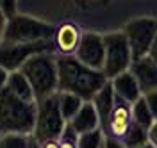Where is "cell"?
I'll use <instances>...</instances> for the list:
<instances>
[{
	"mask_svg": "<svg viewBox=\"0 0 157 148\" xmlns=\"http://www.w3.org/2000/svg\"><path fill=\"white\" fill-rule=\"evenodd\" d=\"M113 88H114V93H116L118 98L125 100L130 105H132L137 98L143 97V93H141V89H139V84H137L136 77L130 73V70L120 73V75H116V77L113 79Z\"/></svg>",
	"mask_w": 157,
	"mask_h": 148,
	"instance_id": "4fadbf2b",
	"label": "cell"
},
{
	"mask_svg": "<svg viewBox=\"0 0 157 148\" xmlns=\"http://www.w3.org/2000/svg\"><path fill=\"white\" fill-rule=\"evenodd\" d=\"M143 97H145V100H147V104H148V107H150V112H152L154 120L157 121V91H150V93L143 95Z\"/></svg>",
	"mask_w": 157,
	"mask_h": 148,
	"instance_id": "603a6c76",
	"label": "cell"
},
{
	"mask_svg": "<svg viewBox=\"0 0 157 148\" xmlns=\"http://www.w3.org/2000/svg\"><path fill=\"white\" fill-rule=\"evenodd\" d=\"M75 57L80 63L93 70H104V59H105V47H104V36L95 32L82 34L80 43L75 50Z\"/></svg>",
	"mask_w": 157,
	"mask_h": 148,
	"instance_id": "9c48e42d",
	"label": "cell"
},
{
	"mask_svg": "<svg viewBox=\"0 0 157 148\" xmlns=\"http://www.w3.org/2000/svg\"><path fill=\"white\" fill-rule=\"evenodd\" d=\"M102 148H104V146H102Z\"/></svg>",
	"mask_w": 157,
	"mask_h": 148,
	"instance_id": "836d02e7",
	"label": "cell"
},
{
	"mask_svg": "<svg viewBox=\"0 0 157 148\" xmlns=\"http://www.w3.org/2000/svg\"><path fill=\"white\" fill-rule=\"evenodd\" d=\"M130 123H132L130 104H127L125 100H121V98L116 97V102H114V107H113V111H111V116H109L105 130L109 132L111 138L121 139L123 136H125V132L128 130Z\"/></svg>",
	"mask_w": 157,
	"mask_h": 148,
	"instance_id": "8fae6325",
	"label": "cell"
},
{
	"mask_svg": "<svg viewBox=\"0 0 157 148\" xmlns=\"http://www.w3.org/2000/svg\"><path fill=\"white\" fill-rule=\"evenodd\" d=\"M107 80L104 71L86 66L75 55L57 57V91L77 95L84 102H89Z\"/></svg>",
	"mask_w": 157,
	"mask_h": 148,
	"instance_id": "6da1fadb",
	"label": "cell"
},
{
	"mask_svg": "<svg viewBox=\"0 0 157 148\" xmlns=\"http://www.w3.org/2000/svg\"><path fill=\"white\" fill-rule=\"evenodd\" d=\"M39 148H59V139H48L39 143Z\"/></svg>",
	"mask_w": 157,
	"mask_h": 148,
	"instance_id": "f546056e",
	"label": "cell"
},
{
	"mask_svg": "<svg viewBox=\"0 0 157 148\" xmlns=\"http://www.w3.org/2000/svg\"><path fill=\"white\" fill-rule=\"evenodd\" d=\"M80 29L75 23H63L56 27V34H54V48L57 50L61 55H75L78 43H80Z\"/></svg>",
	"mask_w": 157,
	"mask_h": 148,
	"instance_id": "7c38bea8",
	"label": "cell"
},
{
	"mask_svg": "<svg viewBox=\"0 0 157 148\" xmlns=\"http://www.w3.org/2000/svg\"><path fill=\"white\" fill-rule=\"evenodd\" d=\"M66 128V121L59 109L57 93L47 98L36 100V123H34V139L38 143L59 139Z\"/></svg>",
	"mask_w": 157,
	"mask_h": 148,
	"instance_id": "5b68a950",
	"label": "cell"
},
{
	"mask_svg": "<svg viewBox=\"0 0 157 148\" xmlns=\"http://www.w3.org/2000/svg\"><path fill=\"white\" fill-rule=\"evenodd\" d=\"M56 27L47 21L36 20L25 14H13L7 18L2 43H34L54 40Z\"/></svg>",
	"mask_w": 157,
	"mask_h": 148,
	"instance_id": "277c9868",
	"label": "cell"
},
{
	"mask_svg": "<svg viewBox=\"0 0 157 148\" xmlns=\"http://www.w3.org/2000/svg\"><path fill=\"white\" fill-rule=\"evenodd\" d=\"M104 148H125V145H123L120 139L109 136V138L104 139Z\"/></svg>",
	"mask_w": 157,
	"mask_h": 148,
	"instance_id": "d4e9b609",
	"label": "cell"
},
{
	"mask_svg": "<svg viewBox=\"0 0 157 148\" xmlns=\"http://www.w3.org/2000/svg\"><path fill=\"white\" fill-rule=\"evenodd\" d=\"M93 105L97 109L98 120H100V127L105 128L107 127L109 116H111V111L114 107V102H116V93H114V88H113V82H105L100 91L93 97Z\"/></svg>",
	"mask_w": 157,
	"mask_h": 148,
	"instance_id": "5bb4252c",
	"label": "cell"
},
{
	"mask_svg": "<svg viewBox=\"0 0 157 148\" xmlns=\"http://www.w3.org/2000/svg\"><path fill=\"white\" fill-rule=\"evenodd\" d=\"M105 59H104V75L107 79H114L116 75L127 71L132 64V52L128 41L121 32H109L104 36Z\"/></svg>",
	"mask_w": 157,
	"mask_h": 148,
	"instance_id": "8992f818",
	"label": "cell"
},
{
	"mask_svg": "<svg viewBox=\"0 0 157 148\" xmlns=\"http://www.w3.org/2000/svg\"><path fill=\"white\" fill-rule=\"evenodd\" d=\"M0 148H29V138L23 134H2Z\"/></svg>",
	"mask_w": 157,
	"mask_h": 148,
	"instance_id": "44dd1931",
	"label": "cell"
},
{
	"mask_svg": "<svg viewBox=\"0 0 157 148\" xmlns=\"http://www.w3.org/2000/svg\"><path fill=\"white\" fill-rule=\"evenodd\" d=\"M128 70L136 77L143 95H147L150 91H157V64L148 55L132 61Z\"/></svg>",
	"mask_w": 157,
	"mask_h": 148,
	"instance_id": "30bf717a",
	"label": "cell"
},
{
	"mask_svg": "<svg viewBox=\"0 0 157 148\" xmlns=\"http://www.w3.org/2000/svg\"><path fill=\"white\" fill-rule=\"evenodd\" d=\"M148 57H150V59H152V61L157 64V34H155V40H154V43H152V47H150Z\"/></svg>",
	"mask_w": 157,
	"mask_h": 148,
	"instance_id": "83f0119b",
	"label": "cell"
},
{
	"mask_svg": "<svg viewBox=\"0 0 157 148\" xmlns=\"http://www.w3.org/2000/svg\"><path fill=\"white\" fill-rule=\"evenodd\" d=\"M148 143L157 148V121H154L152 127L148 128Z\"/></svg>",
	"mask_w": 157,
	"mask_h": 148,
	"instance_id": "484cf974",
	"label": "cell"
},
{
	"mask_svg": "<svg viewBox=\"0 0 157 148\" xmlns=\"http://www.w3.org/2000/svg\"><path fill=\"white\" fill-rule=\"evenodd\" d=\"M54 43L34 41V43H0V66L7 71H18L32 55L54 54Z\"/></svg>",
	"mask_w": 157,
	"mask_h": 148,
	"instance_id": "52a82bcc",
	"label": "cell"
},
{
	"mask_svg": "<svg viewBox=\"0 0 157 148\" xmlns=\"http://www.w3.org/2000/svg\"><path fill=\"white\" fill-rule=\"evenodd\" d=\"M29 148H39V143L34 139V136H32V138H29Z\"/></svg>",
	"mask_w": 157,
	"mask_h": 148,
	"instance_id": "4dcf8cb0",
	"label": "cell"
},
{
	"mask_svg": "<svg viewBox=\"0 0 157 148\" xmlns=\"http://www.w3.org/2000/svg\"><path fill=\"white\" fill-rule=\"evenodd\" d=\"M0 136H2V132H0Z\"/></svg>",
	"mask_w": 157,
	"mask_h": 148,
	"instance_id": "d6a6232c",
	"label": "cell"
},
{
	"mask_svg": "<svg viewBox=\"0 0 157 148\" xmlns=\"http://www.w3.org/2000/svg\"><path fill=\"white\" fill-rule=\"evenodd\" d=\"M6 23H7V16L4 14V11L0 9V43L4 38V30H6Z\"/></svg>",
	"mask_w": 157,
	"mask_h": 148,
	"instance_id": "f1b7e54d",
	"label": "cell"
},
{
	"mask_svg": "<svg viewBox=\"0 0 157 148\" xmlns=\"http://www.w3.org/2000/svg\"><path fill=\"white\" fill-rule=\"evenodd\" d=\"M130 112H132V121H134L136 125H139V127L147 128V130L152 127V123L155 121L154 116H152V112H150V107H148L145 97L137 98L136 102L130 105Z\"/></svg>",
	"mask_w": 157,
	"mask_h": 148,
	"instance_id": "ac0fdd59",
	"label": "cell"
},
{
	"mask_svg": "<svg viewBox=\"0 0 157 148\" xmlns=\"http://www.w3.org/2000/svg\"><path fill=\"white\" fill-rule=\"evenodd\" d=\"M78 134L71 127H66L59 138V148H77Z\"/></svg>",
	"mask_w": 157,
	"mask_h": 148,
	"instance_id": "7402d4cb",
	"label": "cell"
},
{
	"mask_svg": "<svg viewBox=\"0 0 157 148\" xmlns=\"http://www.w3.org/2000/svg\"><path fill=\"white\" fill-rule=\"evenodd\" d=\"M7 79H9V71L0 66V91L7 86Z\"/></svg>",
	"mask_w": 157,
	"mask_h": 148,
	"instance_id": "4316f807",
	"label": "cell"
},
{
	"mask_svg": "<svg viewBox=\"0 0 157 148\" xmlns=\"http://www.w3.org/2000/svg\"><path fill=\"white\" fill-rule=\"evenodd\" d=\"M102 146H104V134H102L100 128L78 134L77 148H102Z\"/></svg>",
	"mask_w": 157,
	"mask_h": 148,
	"instance_id": "ffe728a7",
	"label": "cell"
},
{
	"mask_svg": "<svg viewBox=\"0 0 157 148\" xmlns=\"http://www.w3.org/2000/svg\"><path fill=\"white\" fill-rule=\"evenodd\" d=\"M139 148H155L154 145H150V143H147V145H143V146H139Z\"/></svg>",
	"mask_w": 157,
	"mask_h": 148,
	"instance_id": "1f68e13d",
	"label": "cell"
},
{
	"mask_svg": "<svg viewBox=\"0 0 157 148\" xmlns=\"http://www.w3.org/2000/svg\"><path fill=\"white\" fill-rule=\"evenodd\" d=\"M20 71L32 86L36 100L47 98L57 93V57L54 54L32 55Z\"/></svg>",
	"mask_w": 157,
	"mask_h": 148,
	"instance_id": "3957f363",
	"label": "cell"
},
{
	"mask_svg": "<svg viewBox=\"0 0 157 148\" xmlns=\"http://www.w3.org/2000/svg\"><path fill=\"white\" fill-rule=\"evenodd\" d=\"M6 88L9 89L13 95H16L18 98L27 100V102H36V97H34V91H32L30 82L27 80V77L20 70L9 73V79H7V86Z\"/></svg>",
	"mask_w": 157,
	"mask_h": 148,
	"instance_id": "2e32d148",
	"label": "cell"
},
{
	"mask_svg": "<svg viewBox=\"0 0 157 148\" xmlns=\"http://www.w3.org/2000/svg\"><path fill=\"white\" fill-rule=\"evenodd\" d=\"M57 98H59V109L64 121H71L73 116L78 112V109L82 107L84 100L78 98L77 95L71 93H64V91H57Z\"/></svg>",
	"mask_w": 157,
	"mask_h": 148,
	"instance_id": "e0dca14e",
	"label": "cell"
},
{
	"mask_svg": "<svg viewBox=\"0 0 157 148\" xmlns=\"http://www.w3.org/2000/svg\"><path fill=\"white\" fill-rule=\"evenodd\" d=\"M121 143L125 145V148H139L148 143V130L143 127L136 125L134 121L130 123L128 130L125 132V136L121 138Z\"/></svg>",
	"mask_w": 157,
	"mask_h": 148,
	"instance_id": "d6986e66",
	"label": "cell"
},
{
	"mask_svg": "<svg viewBox=\"0 0 157 148\" xmlns=\"http://www.w3.org/2000/svg\"><path fill=\"white\" fill-rule=\"evenodd\" d=\"M36 123V102L18 98L7 88L0 91V132L2 134H23L34 132Z\"/></svg>",
	"mask_w": 157,
	"mask_h": 148,
	"instance_id": "7a4b0ae2",
	"label": "cell"
},
{
	"mask_svg": "<svg viewBox=\"0 0 157 148\" xmlns=\"http://www.w3.org/2000/svg\"><path fill=\"white\" fill-rule=\"evenodd\" d=\"M100 125V120H98L97 109L93 105V102H84L82 107L78 109V112L73 116V120L70 121V127L73 128L77 134H84V132H91V130H97Z\"/></svg>",
	"mask_w": 157,
	"mask_h": 148,
	"instance_id": "9a60e30c",
	"label": "cell"
},
{
	"mask_svg": "<svg viewBox=\"0 0 157 148\" xmlns=\"http://www.w3.org/2000/svg\"><path fill=\"white\" fill-rule=\"evenodd\" d=\"M0 9L7 18H11L13 14H16V0H0Z\"/></svg>",
	"mask_w": 157,
	"mask_h": 148,
	"instance_id": "cb8c5ba5",
	"label": "cell"
},
{
	"mask_svg": "<svg viewBox=\"0 0 157 148\" xmlns=\"http://www.w3.org/2000/svg\"><path fill=\"white\" fill-rule=\"evenodd\" d=\"M123 34L128 41L132 52V61L148 55L150 47L157 34V20L154 18H136L128 21L123 29Z\"/></svg>",
	"mask_w": 157,
	"mask_h": 148,
	"instance_id": "ba28073f",
	"label": "cell"
}]
</instances>
